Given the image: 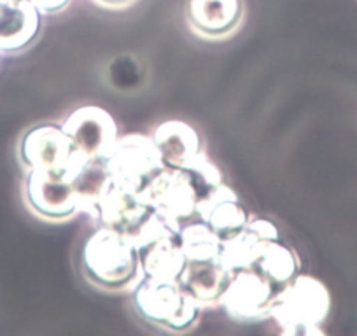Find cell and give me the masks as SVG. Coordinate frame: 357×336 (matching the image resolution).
<instances>
[{"instance_id": "1", "label": "cell", "mask_w": 357, "mask_h": 336, "mask_svg": "<svg viewBox=\"0 0 357 336\" xmlns=\"http://www.w3.org/2000/svg\"><path fill=\"white\" fill-rule=\"evenodd\" d=\"M82 272L95 286L109 291L130 287L140 279V265L132 236L109 229H95L81 252Z\"/></svg>"}, {"instance_id": "2", "label": "cell", "mask_w": 357, "mask_h": 336, "mask_svg": "<svg viewBox=\"0 0 357 336\" xmlns=\"http://www.w3.org/2000/svg\"><path fill=\"white\" fill-rule=\"evenodd\" d=\"M133 305L144 321L170 331H186L197 324L202 303L184 291L178 280L142 275L135 282Z\"/></svg>"}, {"instance_id": "3", "label": "cell", "mask_w": 357, "mask_h": 336, "mask_svg": "<svg viewBox=\"0 0 357 336\" xmlns=\"http://www.w3.org/2000/svg\"><path fill=\"white\" fill-rule=\"evenodd\" d=\"M331 308V296L321 280L298 275L277 294L272 314L284 335H322L321 324Z\"/></svg>"}, {"instance_id": "4", "label": "cell", "mask_w": 357, "mask_h": 336, "mask_svg": "<svg viewBox=\"0 0 357 336\" xmlns=\"http://www.w3.org/2000/svg\"><path fill=\"white\" fill-rule=\"evenodd\" d=\"M20 156L29 170L74 181L89 158L79 149L61 125H39L25 133Z\"/></svg>"}, {"instance_id": "5", "label": "cell", "mask_w": 357, "mask_h": 336, "mask_svg": "<svg viewBox=\"0 0 357 336\" xmlns=\"http://www.w3.org/2000/svg\"><path fill=\"white\" fill-rule=\"evenodd\" d=\"M140 273L154 279L178 280L186 268V256L177 228L154 212L132 236Z\"/></svg>"}, {"instance_id": "6", "label": "cell", "mask_w": 357, "mask_h": 336, "mask_svg": "<svg viewBox=\"0 0 357 336\" xmlns=\"http://www.w3.org/2000/svg\"><path fill=\"white\" fill-rule=\"evenodd\" d=\"M105 168L114 183L140 194L158 174L163 172L165 163L153 137L130 133L118 137L105 158Z\"/></svg>"}, {"instance_id": "7", "label": "cell", "mask_w": 357, "mask_h": 336, "mask_svg": "<svg viewBox=\"0 0 357 336\" xmlns=\"http://www.w3.org/2000/svg\"><path fill=\"white\" fill-rule=\"evenodd\" d=\"M139 197L177 229L198 219L197 193L184 168L165 167Z\"/></svg>"}, {"instance_id": "8", "label": "cell", "mask_w": 357, "mask_h": 336, "mask_svg": "<svg viewBox=\"0 0 357 336\" xmlns=\"http://www.w3.org/2000/svg\"><path fill=\"white\" fill-rule=\"evenodd\" d=\"M279 291L256 270H242L231 275L219 303L235 321H256L272 314Z\"/></svg>"}, {"instance_id": "9", "label": "cell", "mask_w": 357, "mask_h": 336, "mask_svg": "<svg viewBox=\"0 0 357 336\" xmlns=\"http://www.w3.org/2000/svg\"><path fill=\"white\" fill-rule=\"evenodd\" d=\"M61 126L89 160H105L118 140L114 118L95 105L75 109Z\"/></svg>"}, {"instance_id": "10", "label": "cell", "mask_w": 357, "mask_h": 336, "mask_svg": "<svg viewBox=\"0 0 357 336\" xmlns=\"http://www.w3.org/2000/svg\"><path fill=\"white\" fill-rule=\"evenodd\" d=\"M153 214L154 208L147 205L139 194L119 186L109 177L98 200L95 219L100 222V226L133 236Z\"/></svg>"}, {"instance_id": "11", "label": "cell", "mask_w": 357, "mask_h": 336, "mask_svg": "<svg viewBox=\"0 0 357 336\" xmlns=\"http://www.w3.org/2000/svg\"><path fill=\"white\" fill-rule=\"evenodd\" d=\"M25 191L26 201L32 211L51 221H61L79 211V198L74 181L67 177L29 170Z\"/></svg>"}, {"instance_id": "12", "label": "cell", "mask_w": 357, "mask_h": 336, "mask_svg": "<svg viewBox=\"0 0 357 336\" xmlns=\"http://www.w3.org/2000/svg\"><path fill=\"white\" fill-rule=\"evenodd\" d=\"M198 217L219 236L222 243L238 236L250 222V214L235 191L222 184L211 198L198 204Z\"/></svg>"}, {"instance_id": "13", "label": "cell", "mask_w": 357, "mask_h": 336, "mask_svg": "<svg viewBox=\"0 0 357 336\" xmlns=\"http://www.w3.org/2000/svg\"><path fill=\"white\" fill-rule=\"evenodd\" d=\"M280 238L277 226L268 219H250L247 228L229 242L222 243L221 261L233 273L249 270L256 265L264 247Z\"/></svg>"}, {"instance_id": "14", "label": "cell", "mask_w": 357, "mask_h": 336, "mask_svg": "<svg viewBox=\"0 0 357 336\" xmlns=\"http://www.w3.org/2000/svg\"><path fill=\"white\" fill-rule=\"evenodd\" d=\"M40 30V11L32 0H0V51H20Z\"/></svg>"}, {"instance_id": "15", "label": "cell", "mask_w": 357, "mask_h": 336, "mask_svg": "<svg viewBox=\"0 0 357 336\" xmlns=\"http://www.w3.org/2000/svg\"><path fill=\"white\" fill-rule=\"evenodd\" d=\"M153 140L165 167L184 168L202 154V140L197 130L184 121H165L154 130Z\"/></svg>"}, {"instance_id": "16", "label": "cell", "mask_w": 357, "mask_h": 336, "mask_svg": "<svg viewBox=\"0 0 357 336\" xmlns=\"http://www.w3.org/2000/svg\"><path fill=\"white\" fill-rule=\"evenodd\" d=\"M229 280L231 272L226 268L221 258L186 263L183 275L178 277L184 291L202 305L219 303Z\"/></svg>"}, {"instance_id": "17", "label": "cell", "mask_w": 357, "mask_h": 336, "mask_svg": "<svg viewBox=\"0 0 357 336\" xmlns=\"http://www.w3.org/2000/svg\"><path fill=\"white\" fill-rule=\"evenodd\" d=\"M188 20L202 36H228L242 20V0H190Z\"/></svg>"}, {"instance_id": "18", "label": "cell", "mask_w": 357, "mask_h": 336, "mask_svg": "<svg viewBox=\"0 0 357 336\" xmlns=\"http://www.w3.org/2000/svg\"><path fill=\"white\" fill-rule=\"evenodd\" d=\"M300 256L282 238H277L268 243L264 247L263 254L252 266V270H256L264 279L270 280L279 293L300 275Z\"/></svg>"}, {"instance_id": "19", "label": "cell", "mask_w": 357, "mask_h": 336, "mask_svg": "<svg viewBox=\"0 0 357 336\" xmlns=\"http://www.w3.org/2000/svg\"><path fill=\"white\" fill-rule=\"evenodd\" d=\"M183 242L186 263L219 259L222 254V242L200 217L186 222L178 229Z\"/></svg>"}, {"instance_id": "20", "label": "cell", "mask_w": 357, "mask_h": 336, "mask_svg": "<svg viewBox=\"0 0 357 336\" xmlns=\"http://www.w3.org/2000/svg\"><path fill=\"white\" fill-rule=\"evenodd\" d=\"M109 181V172L105 168V160H89L74 179V188L77 191L79 211L88 212L97 217V208L100 194Z\"/></svg>"}, {"instance_id": "21", "label": "cell", "mask_w": 357, "mask_h": 336, "mask_svg": "<svg viewBox=\"0 0 357 336\" xmlns=\"http://www.w3.org/2000/svg\"><path fill=\"white\" fill-rule=\"evenodd\" d=\"M184 170H186L188 177H190L191 184H193L198 204L211 198L225 184L222 183L221 170L214 163H211L205 154L195 158L188 167H184Z\"/></svg>"}, {"instance_id": "22", "label": "cell", "mask_w": 357, "mask_h": 336, "mask_svg": "<svg viewBox=\"0 0 357 336\" xmlns=\"http://www.w3.org/2000/svg\"><path fill=\"white\" fill-rule=\"evenodd\" d=\"M33 6L40 11V15H54L60 13L70 4V0H32Z\"/></svg>"}, {"instance_id": "23", "label": "cell", "mask_w": 357, "mask_h": 336, "mask_svg": "<svg viewBox=\"0 0 357 336\" xmlns=\"http://www.w3.org/2000/svg\"><path fill=\"white\" fill-rule=\"evenodd\" d=\"M97 2H100V4L104 6H111V8H118V6L130 4L132 0H97Z\"/></svg>"}]
</instances>
